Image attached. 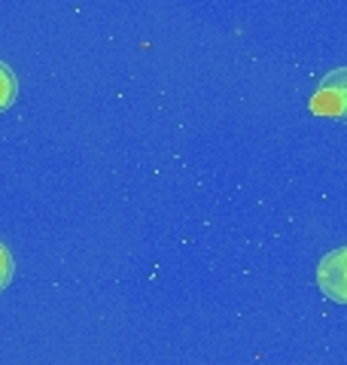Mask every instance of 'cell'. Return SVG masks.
I'll return each mask as SVG.
<instances>
[{"instance_id":"1","label":"cell","mask_w":347,"mask_h":365,"mask_svg":"<svg viewBox=\"0 0 347 365\" xmlns=\"http://www.w3.org/2000/svg\"><path fill=\"white\" fill-rule=\"evenodd\" d=\"M317 287L335 304H347V247L329 250L317 265Z\"/></svg>"},{"instance_id":"2","label":"cell","mask_w":347,"mask_h":365,"mask_svg":"<svg viewBox=\"0 0 347 365\" xmlns=\"http://www.w3.org/2000/svg\"><path fill=\"white\" fill-rule=\"evenodd\" d=\"M314 107L317 113H326V116L347 122V67H335V71L323 76Z\"/></svg>"},{"instance_id":"3","label":"cell","mask_w":347,"mask_h":365,"mask_svg":"<svg viewBox=\"0 0 347 365\" xmlns=\"http://www.w3.org/2000/svg\"><path fill=\"white\" fill-rule=\"evenodd\" d=\"M16 95H19V79L13 73V67L0 61V113L16 104Z\"/></svg>"},{"instance_id":"4","label":"cell","mask_w":347,"mask_h":365,"mask_svg":"<svg viewBox=\"0 0 347 365\" xmlns=\"http://www.w3.org/2000/svg\"><path fill=\"white\" fill-rule=\"evenodd\" d=\"M13 277H16V259L9 253V247L0 241V292L13 283Z\"/></svg>"}]
</instances>
